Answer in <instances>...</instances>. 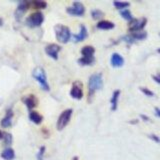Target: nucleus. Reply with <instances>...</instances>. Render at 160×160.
I'll return each instance as SVG.
<instances>
[{
  "instance_id": "obj_1",
  "label": "nucleus",
  "mask_w": 160,
  "mask_h": 160,
  "mask_svg": "<svg viewBox=\"0 0 160 160\" xmlns=\"http://www.w3.org/2000/svg\"><path fill=\"white\" fill-rule=\"evenodd\" d=\"M103 87V78L101 73H94L89 77L88 80V100L91 101L96 91Z\"/></svg>"
},
{
  "instance_id": "obj_2",
  "label": "nucleus",
  "mask_w": 160,
  "mask_h": 160,
  "mask_svg": "<svg viewBox=\"0 0 160 160\" xmlns=\"http://www.w3.org/2000/svg\"><path fill=\"white\" fill-rule=\"evenodd\" d=\"M32 76L39 83V85L41 86V88L44 90V91H49L50 86H49V83L47 80L46 73H45V70L41 66H37L33 69Z\"/></svg>"
},
{
  "instance_id": "obj_3",
  "label": "nucleus",
  "mask_w": 160,
  "mask_h": 160,
  "mask_svg": "<svg viewBox=\"0 0 160 160\" xmlns=\"http://www.w3.org/2000/svg\"><path fill=\"white\" fill-rule=\"evenodd\" d=\"M54 31L56 39L60 43L66 44L67 42H69L70 38H71V31H70L69 27L62 24H57L54 26Z\"/></svg>"
},
{
  "instance_id": "obj_4",
  "label": "nucleus",
  "mask_w": 160,
  "mask_h": 160,
  "mask_svg": "<svg viewBox=\"0 0 160 160\" xmlns=\"http://www.w3.org/2000/svg\"><path fill=\"white\" fill-rule=\"evenodd\" d=\"M44 21V15L41 11L33 12L25 20V24L30 28H36L39 27Z\"/></svg>"
},
{
  "instance_id": "obj_5",
  "label": "nucleus",
  "mask_w": 160,
  "mask_h": 160,
  "mask_svg": "<svg viewBox=\"0 0 160 160\" xmlns=\"http://www.w3.org/2000/svg\"><path fill=\"white\" fill-rule=\"evenodd\" d=\"M72 113H73V109L68 108V109H65L64 111H62L61 114L59 115L57 123H56V127L59 131L63 130L68 125V123L70 122V119H71Z\"/></svg>"
},
{
  "instance_id": "obj_6",
  "label": "nucleus",
  "mask_w": 160,
  "mask_h": 160,
  "mask_svg": "<svg viewBox=\"0 0 160 160\" xmlns=\"http://www.w3.org/2000/svg\"><path fill=\"white\" fill-rule=\"evenodd\" d=\"M147 23V19L145 17H142L140 19L134 18L132 21H130L128 24V31L129 32H137V31H142L145 25Z\"/></svg>"
},
{
  "instance_id": "obj_7",
  "label": "nucleus",
  "mask_w": 160,
  "mask_h": 160,
  "mask_svg": "<svg viewBox=\"0 0 160 160\" xmlns=\"http://www.w3.org/2000/svg\"><path fill=\"white\" fill-rule=\"evenodd\" d=\"M66 12L73 16H82L85 13V7L81 2L75 1L72 3L71 6L66 8Z\"/></svg>"
},
{
  "instance_id": "obj_8",
  "label": "nucleus",
  "mask_w": 160,
  "mask_h": 160,
  "mask_svg": "<svg viewBox=\"0 0 160 160\" xmlns=\"http://www.w3.org/2000/svg\"><path fill=\"white\" fill-rule=\"evenodd\" d=\"M83 85L80 81H74L72 84L71 90H70V96L73 99L81 100L83 98Z\"/></svg>"
},
{
  "instance_id": "obj_9",
  "label": "nucleus",
  "mask_w": 160,
  "mask_h": 160,
  "mask_svg": "<svg viewBox=\"0 0 160 160\" xmlns=\"http://www.w3.org/2000/svg\"><path fill=\"white\" fill-rule=\"evenodd\" d=\"M60 50H61V46L55 43H50L45 46V53L54 60L58 59V54L60 52Z\"/></svg>"
},
{
  "instance_id": "obj_10",
  "label": "nucleus",
  "mask_w": 160,
  "mask_h": 160,
  "mask_svg": "<svg viewBox=\"0 0 160 160\" xmlns=\"http://www.w3.org/2000/svg\"><path fill=\"white\" fill-rule=\"evenodd\" d=\"M22 101L29 110H32L38 105V99L34 94H29L22 98Z\"/></svg>"
},
{
  "instance_id": "obj_11",
  "label": "nucleus",
  "mask_w": 160,
  "mask_h": 160,
  "mask_svg": "<svg viewBox=\"0 0 160 160\" xmlns=\"http://www.w3.org/2000/svg\"><path fill=\"white\" fill-rule=\"evenodd\" d=\"M12 118H13V110L11 108H9L6 113H5V116L2 118L0 125L3 128H8L12 125Z\"/></svg>"
},
{
  "instance_id": "obj_12",
  "label": "nucleus",
  "mask_w": 160,
  "mask_h": 160,
  "mask_svg": "<svg viewBox=\"0 0 160 160\" xmlns=\"http://www.w3.org/2000/svg\"><path fill=\"white\" fill-rule=\"evenodd\" d=\"M73 39H74V42H81L83 40H85L88 37V30L86 28L84 24L80 25V31L78 34H74L72 35Z\"/></svg>"
},
{
  "instance_id": "obj_13",
  "label": "nucleus",
  "mask_w": 160,
  "mask_h": 160,
  "mask_svg": "<svg viewBox=\"0 0 160 160\" xmlns=\"http://www.w3.org/2000/svg\"><path fill=\"white\" fill-rule=\"evenodd\" d=\"M110 63H111L112 67H115V68L122 67L123 64H124V58L119 53L115 52V53H113L111 55V58H110Z\"/></svg>"
},
{
  "instance_id": "obj_14",
  "label": "nucleus",
  "mask_w": 160,
  "mask_h": 160,
  "mask_svg": "<svg viewBox=\"0 0 160 160\" xmlns=\"http://www.w3.org/2000/svg\"><path fill=\"white\" fill-rule=\"evenodd\" d=\"M30 8L29 2L27 1H21L18 3V6L16 8V11H15V16L17 19H20V17H22V15L27 11Z\"/></svg>"
},
{
  "instance_id": "obj_15",
  "label": "nucleus",
  "mask_w": 160,
  "mask_h": 160,
  "mask_svg": "<svg viewBox=\"0 0 160 160\" xmlns=\"http://www.w3.org/2000/svg\"><path fill=\"white\" fill-rule=\"evenodd\" d=\"M28 117L30 119V121L33 122L34 124H41V122L43 121V116L40 113H38L37 111H33V110H31V111L29 112L28 114Z\"/></svg>"
},
{
  "instance_id": "obj_16",
  "label": "nucleus",
  "mask_w": 160,
  "mask_h": 160,
  "mask_svg": "<svg viewBox=\"0 0 160 160\" xmlns=\"http://www.w3.org/2000/svg\"><path fill=\"white\" fill-rule=\"evenodd\" d=\"M119 96H120V90H114L113 93H112L111 99H110V104H111V110H112V111L117 110Z\"/></svg>"
},
{
  "instance_id": "obj_17",
  "label": "nucleus",
  "mask_w": 160,
  "mask_h": 160,
  "mask_svg": "<svg viewBox=\"0 0 160 160\" xmlns=\"http://www.w3.org/2000/svg\"><path fill=\"white\" fill-rule=\"evenodd\" d=\"M96 27L100 30H110L115 27V24L109 20H101L96 24Z\"/></svg>"
},
{
  "instance_id": "obj_18",
  "label": "nucleus",
  "mask_w": 160,
  "mask_h": 160,
  "mask_svg": "<svg viewBox=\"0 0 160 160\" xmlns=\"http://www.w3.org/2000/svg\"><path fill=\"white\" fill-rule=\"evenodd\" d=\"M95 53V48L91 45H86V46L82 47L81 49V54L82 57H94Z\"/></svg>"
},
{
  "instance_id": "obj_19",
  "label": "nucleus",
  "mask_w": 160,
  "mask_h": 160,
  "mask_svg": "<svg viewBox=\"0 0 160 160\" xmlns=\"http://www.w3.org/2000/svg\"><path fill=\"white\" fill-rule=\"evenodd\" d=\"M1 157L4 159V160H13L15 158V152L12 148L10 147H7L5 148L2 153H1Z\"/></svg>"
},
{
  "instance_id": "obj_20",
  "label": "nucleus",
  "mask_w": 160,
  "mask_h": 160,
  "mask_svg": "<svg viewBox=\"0 0 160 160\" xmlns=\"http://www.w3.org/2000/svg\"><path fill=\"white\" fill-rule=\"evenodd\" d=\"M30 7H32L34 9H44L46 8L47 3L45 1H41V0H35V1L29 2Z\"/></svg>"
},
{
  "instance_id": "obj_21",
  "label": "nucleus",
  "mask_w": 160,
  "mask_h": 160,
  "mask_svg": "<svg viewBox=\"0 0 160 160\" xmlns=\"http://www.w3.org/2000/svg\"><path fill=\"white\" fill-rule=\"evenodd\" d=\"M95 61L94 57H81L78 59V63L82 66H90L92 65Z\"/></svg>"
},
{
  "instance_id": "obj_22",
  "label": "nucleus",
  "mask_w": 160,
  "mask_h": 160,
  "mask_svg": "<svg viewBox=\"0 0 160 160\" xmlns=\"http://www.w3.org/2000/svg\"><path fill=\"white\" fill-rule=\"evenodd\" d=\"M130 35L133 37V39L136 41V40H144L147 37V32H145L144 30L142 31H137V32H132L130 33Z\"/></svg>"
},
{
  "instance_id": "obj_23",
  "label": "nucleus",
  "mask_w": 160,
  "mask_h": 160,
  "mask_svg": "<svg viewBox=\"0 0 160 160\" xmlns=\"http://www.w3.org/2000/svg\"><path fill=\"white\" fill-rule=\"evenodd\" d=\"M113 5H114L115 8L121 11V10L127 9L130 6V3L129 2H126V1H114L113 2Z\"/></svg>"
},
{
  "instance_id": "obj_24",
  "label": "nucleus",
  "mask_w": 160,
  "mask_h": 160,
  "mask_svg": "<svg viewBox=\"0 0 160 160\" xmlns=\"http://www.w3.org/2000/svg\"><path fill=\"white\" fill-rule=\"evenodd\" d=\"M120 15H121L123 19L127 20V21H129V22L132 21V20L134 19L131 11H130L128 8L127 9H124V10H121V11H120Z\"/></svg>"
},
{
  "instance_id": "obj_25",
  "label": "nucleus",
  "mask_w": 160,
  "mask_h": 160,
  "mask_svg": "<svg viewBox=\"0 0 160 160\" xmlns=\"http://www.w3.org/2000/svg\"><path fill=\"white\" fill-rule=\"evenodd\" d=\"M90 13H91V17L94 20L101 19L104 16V12L101 11V10H99V9H93V10H91V12Z\"/></svg>"
},
{
  "instance_id": "obj_26",
  "label": "nucleus",
  "mask_w": 160,
  "mask_h": 160,
  "mask_svg": "<svg viewBox=\"0 0 160 160\" xmlns=\"http://www.w3.org/2000/svg\"><path fill=\"white\" fill-rule=\"evenodd\" d=\"M2 140H3V142H4L5 145H7V146H9V145H11L12 140H13L12 135L10 134V133H8V132H4Z\"/></svg>"
},
{
  "instance_id": "obj_27",
  "label": "nucleus",
  "mask_w": 160,
  "mask_h": 160,
  "mask_svg": "<svg viewBox=\"0 0 160 160\" xmlns=\"http://www.w3.org/2000/svg\"><path fill=\"white\" fill-rule=\"evenodd\" d=\"M140 91H141L144 95H146L148 97H153L154 96V92L151 91L149 88H146V87H140Z\"/></svg>"
},
{
  "instance_id": "obj_28",
  "label": "nucleus",
  "mask_w": 160,
  "mask_h": 160,
  "mask_svg": "<svg viewBox=\"0 0 160 160\" xmlns=\"http://www.w3.org/2000/svg\"><path fill=\"white\" fill-rule=\"evenodd\" d=\"M45 146H41L39 149V151L37 152V155H36V158L37 160H43V157H44V154H45Z\"/></svg>"
},
{
  "instance_id": "obj_29",
  "label": "nucleus",
  "mask_w": 160,
  "mask_h": 160,
  "mask_svg": "<svg viewBox=\"0 0 160 160\" xmlns=\"http://www.w3.org/2000/svg\"><path fill=\"white\" fill-rule=\"evenodd\" d=\"M122 39H123V41H125L127 44H133V43L135 42V40L133 39V37H132L130 34L125 35V36L122 37Z\"/></svg>"
},
{
  "instance_id": "obj_30",
  "label": "nucleus",
  "mask_w": 160,
  "mask_h": 160,
  "mask_svg": "<svg viewBox=\"0 0 160 160\" xmlns=\"http://www.w3.org/2000/svg\"><path fill=\"white\" fill-rule=\"evenodd\" d=\"M148 137H149L150 139H151V140H153L154 142H156V143L160 144V137L157 136V135H155V134H149V135H148Z\"/></svg>"
},
{
  "instance_id": "obj_31",
  "label": "nucleus",
  "mask_w": 160,
  "mask_h": 160,
  "mask_svg": "<svg viewBox=\"0 0 160 160\" xmlns=\"http://www.w3.org/2000/svg\"><path fill=\"white\" fill-rule=\"evenodd\" d=\"M152 79H153L156 83L160 84V73H158V74H156V75H152Z\"/></svg>"
},
{
  "instance_id": "obj_32",
  "label": "nucleus",
  "mask_w": 160,
  "mask_h": 160,
  "mask_svg": "<svg viewBox=\"0 0 160 160\" xmlns=\"http://www.w3.org/2000/svg\"><path fill=\"white\" fill-rule=\"evenodd\" d=\"M140 117H141V119H143V121H145V122H148V121H150V120H151L148 116H146V115H144V114L140 115Z\"/></svg>"
},
{
  "instance_id": "obj_33",
  "label": "nucleus",
  "mask_w": 160,
  "mask_h": 160,
  "mask_svg": "<svg viewBox=\"0 0 160 160\" xmlns=\"http://www.w3.org/2000/svg\"><path fill=\"white\" fill-rule=\"evenodd\" d=\"M154 111H155V115H156L158 118H160V108L159 107H155Z\"/></svg>"
},
{
  "instance_id": "obj_34",
  "label": "nucleus",
  "mask_w": 160,
  "mask_h": 160,
  "mask_svg": "<svg viewBox=\"0 0 160 160\" xmlns=\"http://www.w3.org/2000/svg\"><path fill=\"white\" fill-rule=\"evenodd\" d=\"M137 122H138V120H137V119H135V121H129L130 124H136Z\"/></svg>"
},
{
  "instance_id": "obj_35",
  "label": "nucleus",
  "mask_w": 160,
  "mask_h": 160,
  "mask_svg": "<svg viewBox=\"0 0 160 160\" xmlns=\"http://www.w3.org/2000/svg\"><path fill=\"white\" fill-rule=\"evenodd\" d=\"M3 134H4L3 131H0V140H2V138H3Z\"/></svg>"
},
{
  "instance_id": "obj_36",
  "label": "nucleus",
  "mask_w": 160,
  "mask_h": 160,
  "mask_svg": "<svg viewBox=\"0 0 160 160\" xmlns=\"http://www.w3.org/2000/svg\"><path fill=\"white\" fill-rule=\"evenodd\" d=\"M3 25V20H2V18H0V27H1Z\"/></svg>"
},
{
  "instance_id": "obj_37",
  "label": "nucleus",
  "mask_w": 160,
  "mask_h": 160,
  "mask_svg": "<svg viewBox=\"0 0 160 160\" xmlns=\"http://www.w3.org/2000/svg\"><path fill=\"white\" fill-rule=\"evenodd\" d=\"M72 160H79V158H78V157H77V156H74V157H73V159H72Z\"/></svg>"
},
{
  "instance_id": "obj_38",
  "label": "nucleus",
  "mask_w": 160,
  "mask_h": 160,
  "mask_svg": "<svg viewBox=\"0 0 160 160\" xmlns=\"http://www.w3.org/2000/svg\"><path fill=\"white\" fill-rule=\"evenodd\" d=\"M157 52H158V53L160 54V48H158V50H157Z\"/></svg>"
}]
</instances>
